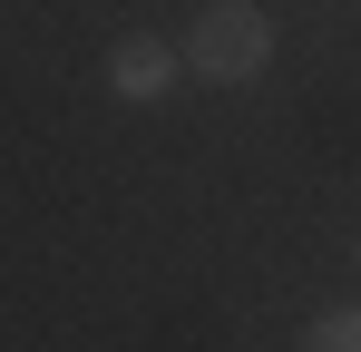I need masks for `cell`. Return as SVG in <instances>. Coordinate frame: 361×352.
<instances>
[{"mask_svg": "<svg viewBox=\"0 0 361 352\" xmlns=\"http://www.w3.org/2000/svg\"><path fill=\"white\" fill-rule=\"evenodd\" d=\"M302 352H361V303L352 313H322V323L302 333Z\"/></svg>", "mask_w": 361, "mask_h": 352, "instance_id": "3", "label": "cell"}, {"mask_svg": "<svg viewBox=\"0 0 361 352\" xmlns=\"http://www.w3.org/2000/svg\"><path fill=\"white\" fill-rule=\"evenodd\" d=\"M264 59H274V20H264L254 0H215V10L195 20V40H185V69H195V78H215V88L264 78Z\"/></svg>", "mask_w": 361, "mask_h": 352, "instance_id": "1", "label": "cell"}, {"mask_svg": "<svg viewBox=\"0 0 361 352\" xmlns=\"http://www.w3.org/2000/svg\"><path fill=\"white\" fill-rule=\"evenodd\" d=\"M176 59L185 49H166V40H118V49H108V88H118V98H166Z\"/></svg>", "mask_w": 361, "mask_h": 352, "instance_id": "2", "label": "cell"}]
</instances>
